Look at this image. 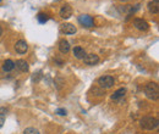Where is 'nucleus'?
<instances>
[{
  "label": "nucleus",
  "mask_w": 159,
  "mask_h": 134,
  "mask_svg": "<svg viewBox=\"0 0 159 134\" xmlns=\"http://www.w3.org/2000/svg\"><path fill=\"white\" fill-rule=\"evenodd\" d=\"M144 94L149 99V100H158L159 97V88L157 83H148L146 87H144Z\"/></svg>",
  "instance_id": "obj_1"
},
{
  "label": "nucleus",
  "mask_w": 159,
  "mask_h": 134,
  "mask_svg": "<svg viewBox=\"0 0 159 134\" xmlns=\"http://www.w3.org/2000/svg\"><path fill=\"white\" fill-rule=\"evenodd\" d=\"M141 127L143 129H147V131H153L158 127V119L156 117L146 116L141 119Z\"/></svg>",
  "instance_id": "obj_2"
},
{
  "label": "nucleus",
  "mask_w": 159,
  "mask_h": 134,
  "mask_svg": "<svg viewBox=\"0 0 159 134\" xmlns=\"http://www.w3.org/2000/svg\"><path fill=\"white\" fill-rule=\"evenodd\" d=\"M98 84L100 88H104V89L111 88L114 85V78L111 76H102L98 79Z\"/></svg>",
  "instance_id": "obj_3"
},
{
  "label": "nucleus",
  "mask_w": 159,
  "mask_h": 134,
  "mask_svg": "<svg viewBox=\"0 0 159 134\" xmlns=\"http://www.w3.org/2000/svg\"><path fill=\"white\" fill-rule=\"evenodd\" d=\"M79 22L83 27H93L94 26V19L89 15H81L79 17Z\"/></svg>",
  "instance_id": "obj_4"
},
{
  "label": "nucleus",
  "mask_w": 159,
  "mask_h": 134,
  "mask_svg": "<svg viewBox=\"0 0 159 134\" xmlns=\"http://www.w3.org/2000/svg\"><path fill=\"white\" fill-rule=\"evenodd\" d=\"M83 61L88 66H94V65H97L99 62V56L96 55V54H88V55H86L83 58Z\"/></svg>",
  "instance_id": "obj_5"
},
{
  "label": "nucleus",
  "mask_w": 159,
  "mask_h": 134,
  "mask_svg": "<svg viewBox=\"0 0 159 134\" xmlns=\"http://www.w3.org/2000/svg\"><path fill=\"white\" fill-rule=\"evenodd\" d=\"M15 50H16V53L17 54H25L27 50H28V45H27V43L25 41V40H17L16 41V44H15Z\"/></svg>",
  "instance_id": "obj_6"
},
{
  "label": "nucleus",
  "mask_w": 159,
  "mask_h": 134,
  "mask_svg": "<svg viewBox=\"0 0 159 134\" xmlns=\"http://www.w3.org/2000/svg\"><path fill=\"white\" fill-rule=\"evenodd\" d=\"M60 29H61V32L62 33H65V34H75L76 33V27L74 26V24H71V23H62L61 26H60Z\"/></svg>",
  "instance_id": "obj_7"
},
{
  "label": "nucleus",
  "mask_w": 159,
  "mask_h": 134,
  "mask_svg": "<svg viewBox=\"0 0 159 134\" xmlns=\"http://www.w3.org/2000/svg\"><path fill=\"white\" fill-rule=\"evenodd\" d=\"M134 26H135L137 29H139V31H147V29L149 28L148 23L142 19H134Z\"/></svg>",
  "instance_id": "obj_8"
},
{
  "label": "nucleus",
  "mask_w": 159,
  "mask_h": 134,
  "mask_svg": "<svg viewBox=\"0 0 159 134\" xmlns=\"http://www.w3.org/2000/svg\"><path fill=\"white\" fill-rule=\"evenodd\" d=\"M71 16H72V9H71V6H69V5L62 6L61 10H60V17L67 19H70Z\"/></svg>",
  "instance_id": "obj_9"
},
{
  "label": "nucleus",
  "mask_w": 159,
  "mask_h": 134,
  "mask_svg": "<svg viewBox=\"0 0 159 134\" xmlns=\"http://www.w3.org/2000/svg\"><path fill=\"white\" fill-rule=\"evenodd\" d=\"M59 50L61 54H67L70 51V43L66 39H61L59 43Z\"/></svg>",
  "instance_id": "obj_10"
},
{
  "label": "nucleus",
  "mask_w": 159,
  "mask_h": 134,
  "mask_svg": "<svg viewBox=\"0 0 159 134\" xmlns=\"http://www.w3.org/2000/svg\"><path fill=\"white\" fill-rule=\"evenodd\" d=\"M15 65H16V67L20 70L21 72H28V63H27V61L26 60H17L16 62H15Z\"/></svg>",
  "instance_id": "obj_11"
},
{
  "label": "nucleus",
  "mask_w": 159,
  "mask_h": 134,
  "mask_svg": "<svg viewBox=\"0 0 159 134\" xmlns=\"http://www.w3.org/2000/svg\"><path fill=\"white\" fill-rule=\"evenodd\" d=\"M72 53H74V55H75V58H83L86 55H87L86 51H84V49L81 48V46H75Z\"/></svg>",
  "instance_id": "obj_12"
},
{
  "label": "nucleus",
  "mask_w": 159,
  "mask_h": 134,
  "mask_svg": "<svg viewBox=\"0 0 159 134\" xmlns=\"http://www.w3.org/2000/svg\"><path fill=\"white\" fill-rule=\"evenodd\" d=\"M15 68V62L12 61V60H6L5 62H4V65H2V70L5 71V72H10V71H12Z\"/></svg>",
  "instance_id": "obj_13"
},
{
  "label": "nucleus",
  "mask_w": 159,
  "mask_h": 134,
  "mask_svg": "<svg viewBox=\"0 0 159 134\" xmlns=\"http://www.w3.org/2000/svg\"><path fill=\"white\" fill-rule=\"evenodd\" d=\"M148 10L152 14H158L159 12V2L158 1H151L148 2Z\"/></svg>",
  "instance_id": "obj_14"
},
{
  "label": "nucleus",
  "mask_w": 159,
  "mask_h": 134,
  "mask_svg": "<svg viewBox=\"0 0 159 134\" xmlns=\"http://www.w3.org/2000/svg\"><path fill=\"white\" fill-rule=\"evenodd\" d=\"M125 94H126V89H125V88H120V89H118V90L111 95V99H113V100H119L121 97H124Z\"/></svg>",
  "instance_id": "obj_15"
},
{
  "label": "nucleus",
  "mask_w": 159,
  "mask_h": 134,
  "mask_svg": "<svg viewBox=\"0 0 159 134\" xmlns=\"http://www.w3.org/2000/svg\"><path fill=\"white\" fill-rule=\"evenodd\" d=\"M6 112H7V110L5 107H0V128L5 123V115H6Z\"/></svg>",
  "instance_id": "obj_16"
},
{
  "label": "nucleus",
  "mask_w": 159,
  "mask_h": 134,
  "mask_svg": "<svg viewBox=\"0 0 159 134\" xmlns=\"http://www.w3.org/2000/svg\"><path fill=\"white\" fill-rule=\"evenodd\" d=\"M37 19H38V22H39V23H45V22L49 19V17H48V15H45V14L40 12V14H38Z\"/></svg>",
  "instance_id": "obj_17"
},
{
  "label": "nucleus",
  "mask_w": 159,
  "mask_h": 134,
  "mask_svg": "<svg viewBox=\"0 0 159 134\" xmlns=\"http://www.w3.org/2000/svg\"><path fill=\"white\" fill-rule=\"evenodd\" d=\"M23 134H40V133L38 129H36V128H33V127H28V128H26V129L23 131Z\"/></svg>",
  "instance_id": "obj_18"
},
{
  "label": "nucleus",
  "mask_w": 159,
  "mask_h": 134,
  "mask_svg": "<svg viewBox=\"0 0 159 134\" xmlns=\"http://www.w3.org/2000/svg\"><path fill=\"white\" fill-rule=\"evenodd\" d=\"M57 114L60 116H66V110H64V109H58V110H57Z\"/></svg>",
  "instance_id": "obj_19"
},
{
  "label": "nucleus",
  "mask_w": 159,
  "mask_h": 134,
  "mask_svg": "<svg viewBox=\"0 0 159 134\" xmlns=\"http://www.w3.org/2000/svg\"><path fill=\"white\" fill-rule=\"evenodd\" d=\"M93 90H94V92H96V93H97V95H102V94H104V93H103V90H98V89H97V88H94V89H93Z\"/></svg>",
  "instance_id": "obj_20"
},
{
  "label": "nucleus",
  "mask_w": 159,
  "mask_h": 134,
  "mask_svg": "<svg viewBox=\"0 0 159 134\" xmlns=\"http://www.w3.org/2000/svg\"><path fill=\"white\" fill-rule=\"evenodd\" d=\"M2 34V28H1V26H0V36Z\"/></svg>",
  "instance_id": "obj_21"
},
{
  "label": "nucleus",
  "mask_w": 159,
  "mask_h": 134,
  "mask_svg": "<svg viewBox=\"0 0 159 134\" xmlns=\"http://www.w3.org/2000/svg\"><path fill=\"white\" fill-rule=\"evenodd\" d=\"M120 1H129V0H120Z\"/></svg>",
  "instance_id": "obj_22"
},
{
  "label": "nucleus",
  "mask_w": 159,
  "mask_h": 134,
  "mask_svg": "<svg viewBox=\"0 0 159 134\" xmlns=\"http://www.w3.org/2000/svg\"><path fill=\"white\" fill-rule=\"evenodd\" d=\"M153 1H158V0H153Z\"/></svg>",
  "instance_id": "obj_23"
},
{
  "label": "nucleus",
  "mask_w": 159,
  "mask_h": 134,
  "mask_svg": "<svg viewBox=\"0 0 159 134\" xmlns=\"http://www.w3.org/2000/svg\"><path fill=\"white\" fill-rule=\"evenodd\" d=\"M0 1H1V0H0Z\"/></svg>",
  "instance_id": "obj_24"
}]
</instances>
